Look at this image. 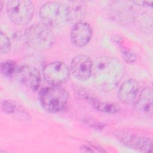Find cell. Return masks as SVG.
<instances>
[{
	"label": "cell",
	"instance_id": "obj_6",
	"mask_svg": "<svg viewBox=\"0 0 153 153\" xmlns=\"http://www.w3.org/2000/svg\"><path fill=\"white\" fill-rule=\"evenodd\" d=\"M44 78L53 85H59L68 80L71 70L62 62H53L46 65L42 70Z\"/></svg>",
	"mask_w": 153,
	"mask_h": 153
},
{
	"label": "cell",
	"instance_id": "obj_5",
	"mask_svg": "<svg viewBox=\"0 0 153 153\" xmlns=\"http://www.w3.org/2000/svg\"><path fill=\"white\" fill-rule=\"evenodd\" d=\"M7 13L15 24L25 25L31 20L34 13V5L30 1L11 0L7 3Z\"/></svg>",
	"mask_w": 153,
	"mask_h": 153
},
{
	"label": "cell",
	"instance_id": "obj_13",
	"mask_svg": "<svg viewBox=\"0 0 153 153\" xmlns=\"http://www.w3.org/2000/svg\"><path fill=\"white\" fill-rule=\"evenodd\" d=\"M135 108L139 112L148 115L152 114V90L150 87L145 88L140 93L135 103Z\"/></svg>",
	"mask_w": 153,
	"mask_h": 153
},
{
	"label": "cell",
	"instance_id": "obj_20",
	"mask_svg": "<svg viewBox=\"0 0 153 153\" xmlns=\"http://www.w3.org/2000/svg\"><path fill=\"white\" fill-rule=\"evenodd\" d=\"M81 149L83 152H106L105 150L103 149V148L97 147L93 145H85L81 147Z\"/></svg>",
	"mask_w": 153,
	"mask_h": 153
},
{
	"label": "cell",
	"instance_id": "obj_9",
	"mask_svg": "<svg viewBox=\"0 0 153 153\" xmlns=\"http://www.w3.org/2000/svg\"><path fill=\"white\" fill-rule=\"evenodd\" d=\"M17 79L32 91H36L40 84L41 75L39 71L30 65L18 66L14 75Z\"/></svg>",
	"mask_w": 153,
	"mask_h": 153
},
{
	"label": "cell",
	"instance_id": "obj_10",
	"mask_svg": "<svg viewBox=\"0 0 153 153\" xmlns=\"http://www.w3.org/2000/svg\"><path fill=\"white\" fill-rule=\"evenodd\" d=\"M71 42L76 47L85 46L92 37V29L90 25L84 22H80L73 25L71 30Z\"/></svg>",
	"mask_w": 153,
	"mask_h": 153
},
{
	"label": "cell",
	"instance_id": "obj_3",
	"mask_svg": "<svg viewBox=\"0 0 153 153\" xmlns=\"http://www.w3.org/2000/svg\"><path fill=\"white\" fill-rule=\"evenodd\" d=\"M25 36L27 46L39 51L48 50L55 41V36L51 28L42 23L29 27L25 31Z\"/></svg>",
	"mask_w": 153,
	"mask_h": 153
},
{
	"label": "cell",
	"instance_id": "obj_7",
	"mask_svg": "<svg viewBox=\"0 0 153 153\" xmlns=\"http://www.w3.org/2000/svg\"><path fill=\"white\" fill-rule=\"evenodd\" d=\"M115 135L122 144L130 148L146 152L152 151V141L150 138L126 131H118Z\"/></svg>",
	"mask_w": 153,
	"mask_h": 153
},
{
	"label": "cell",
	"instance_id": "obj_4",
	"mask_svg": "<svg viewBox=\"0 0 153 153\" xmlns=\"http://www.w3.org/2000/svg\"><path fill=\"white\" fill-rule=\"evenodd\" d=\"M39 18L50 28L60 26L66 22V5L56 1L46 2L40 8Z\"/></svg>",
	"mask_w": 153,
	"mask_h": 153
},
{
	"label": "cell",
	"instance_id": "obj_23",
	"mask_svg": "<svg viewBox=\"0 0 153 153\" xmlns=\"http://www.w3.org/2000/svg\"><path fill=\"white\" fill-rule=\"evenodd\" d=\"M3 1H1L0 2V5H1V10H2V7H3Z\"/></svg>",
	"mask_w": 153,
	"mask_h": 153
},
{
	"label": "cell",
	"instance_id": "obj_17",
	"mask_svg": "<svg viewBox=\"0 0 153 153\" xmlns=\"http://www.w3.org/2000/svg\"><path fill=\"white\" fill-rule=\"evenodd\" d=\"M11 42L8 37L2 31L0 32V52L1 54H6L10 51Z\"/></svg>",
	"mask_w": 153,
	"mask_h": 153
},
{
	"label": "cell",
	"instance_id": "obj_18",
	"mask_svg": "<svg viewBox=\"0 0 153 153\" xmlns=\"http://www.w3.org/2000/svg\"><path fill=\"white\" fill-rule=\"evenodd\" d=\"M121 51V55L124 60L127 63H133L136 59V56L132 51L126 49L125 47L120 48Z\"/></svg>",
	"mask_w": 153,
	"mask_h": 153
},
{
	"label": "cell",
	"instance_id": "obj_16",
	"mask_svg": "<svg viewBox=\"0 0 153 153\" xmlns=\"http://www.w3.org/2000/svg\"><path fill=\"white\" fill-rule=\"evenodd\" d=\"M17 68L18 66L15 62L13 60H7L1 63V72L4 76L10 78L15 75Z\"/></svg>",
	"mask_w": 153,
	"mask_h": 153
},
{
	"label": "cell",
	"instance_id": "obj_11",
	"mask_svg": "<svg viewBox=\"0 0 153 153\" xmlns=\"http://www.w3.org/2000/svg\"><path fill=\"white\" fill-rule=\"evenodd\" d=\"M138 93V82L134 79H129L120 85L117 93V96L121 103L131 104L136 100Z\"/></svg>",
	"mask_w": 153,
	"mask_h": 153
},
{
	"label": "cell",
	"instance_id": "obj_1",
	"mask_svg": "<svg viewBox=\"0 0 153 153\" xmlns=\"http://www.w3.org/2000/svg\"><path fill=\"white\" fill-rule=\"evenodd\" d=\"M124 69L116 58L104 56L93 62V75L95 86L102 91L114 90L123 78Z\"/></svg>",
	"mask_w": 153,
	"mask_h": 153
},
{
	"label": "cell",
	"instance_id": "obj_19",
	"mask_svg": "<svg viewBox=\"0 0 153 153\" xmlns=\"http://www.w3.org/2000/svg\"><path fill=\"white\" fill-rule=\"evenodd\" d=\"M2 108L7 114H16L19 111L17 106L9 100H4L2 103Z\"/></svg>",
	"mask_w": 153,
	"mask_h": 153
},
{
	"label": "cell",
	"instance_id": "obj_22",
	"mask_svg": "<svg viewBox=\"0 0 153 153\" xmlns=\"http://www.w3.org/2000/svg\"><path fill=\"white\" fill-rule=\"evenodd\" d=\"M85 123H87V124H88V125H89L90 126H94V127H95L96 128H102V124H100V123H99V122H97V121H96L95 120H93L91 122V121L90 120H87V121L85 122Z\"/></svg>",
	"mask_w": 153,
	"mask_h": 153
},
{
	"label": "cell",
	"instance_id": "obj_14",
	"mask_svg": "<svg viewBox=\"0 0 153 153\" xmlns=\"http://www.w3.org/2000/svg\"><path fill=\"white\" fill-rule=\"evenodd\" d=\"M82 95L85 99H87V101H88L90 104H91L92 106H93L94 108L98 111L108 114H115L120 111V108L114 103L108 102L100 101L89 96L87 94H85V93Z\"/></svg>",
	"mask_w": 153,
	"mask_h": 153
},
{
	"label": "cell",
	"instance_id": "obj_21",
	"mask_svg": "<svg viewBox=\"0 0 153 153\" xmlns=\"http://www.w3.org/2000/svg\"><path fill=\"white\" fill-rule=\"evenodd\" d=\"M133 2L137 5H141L143 7H151L152 6L153 2L151 1H134Z\"/></svg>",
	"mask_w": 153,
	"mask_h": 153
},
{
	"label": "cell",
	"instance_id": "obj_15",
	"mask_svg": "<svg viewBox=\"0 0 153 153\" xmlns=\"http://www.w3.org/2000/svg\"><path fill=\"white\" fill-rule=\"evenodd\" d=\"M138 27L145 32H152V16L146 13H142L136 19Z\"/></svg>",
	"mask_w": 153,
	"mask_h": 153
},
{
	"label": "cell",
	"instance_id": "obj_8",
	"mask_svg": "<svg viewBox=\"0 0 153 153\" xmlns=\"http://www.w3.org/2000/svg\"><path fill=\"white\" fill-rule=\"evenodd\" d=\"M93 62L86 55L79 54L71 61V72L77 79L84 81L90 78L93 73Z\"/></svg>",
	"mask_w": 153,
	"mask_h": 153
},
{
	"label": "cell",
	"instance_id": "obj_12",
	"mask_svg": "<svg viewBox=\"0 0 153 153\" xmlns=\"http://www.w3.org/2000/svg\"><path fill=\"white\" fill-rule=\"evenodd\" d=\"M87 6L83 1H70L66 5V22L75 25L82 22Z\"/></svg>",
	"mask_w": 153,
	"mask_h": 153
},
{
	"label": "cell",
	"instance_id": "obj_2",
	"mask_svg": "<svg viewBox=\"0 0 153 153\" xmlns=\"http://www.w3.org/2000/svg\"><path fill=\"white\" fill-rule=\"evenodd\" d=\"M39 99L42 108L47 112L57 114L65 111L69 104L68 91L59 85H52L42 89Z\"/></svg>",
	"mask_w": 153,
	"mask_h": 153
}]
</instances>
